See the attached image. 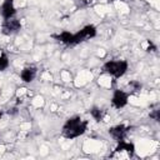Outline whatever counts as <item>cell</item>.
Here are the masks:
<instances>
[{
	"label": "cell",
	"instance_id": "obj_13",
	"mask_svg": "<svg viewBox=\"0 0 160 160\" xmlns=\"http://www.w3.org/2000/svg\"><path fill=\"white\" fill-rule=\"evenodd\" d=\"M129 88L131 89L130 90L131 92H139L140 89H141V84L139 81H130L129 82Z\"/></svg>",
	"mask_w": 160,
	"mask_h": 160
},
{
	"label": "cell",
	"instance_id": "obj_8",
	"mask_svg": "<svg viewBox=\"0 0 160 160\" xmlns=\"http://www.w3.org/2000/svg\"><path fill=\"white\" fill-rule=\"evenodd\" d=\"M36 76V68L35 66H26L21 70L20 78L24 82H31Z\"/></svg>",
	"mask_w": 160,
	"mask_h": 160
},
{
	"label": "cell",
	"instance_id": "obj_4",
	"mask_svg": "<svg viewBox=\"0 0 160 160\" xmlns=\"http://www.w3.org/2000/svg\"><path fill=\"white\" fill-rule=\"evenodd\" d=\"M128 100H129V92L118 89V90H115L114 94H112L111 104H112L114 108L121 109V108H124V106L128 104Z\"/></svg>",
	"mask_w": 160,
	"mask_h": 160
},
{
	"label": "cell",
	"instance_id": "obj_7",
	"mask_svg": "<svg viewBox=\"0 0 160 160\" xmlns=\"http://www.w3.org/2000/svg\"><path fill=\"white\" fill-rule=\"evenodd\" d=\"M128 131H129V128L125 126V125H116V126H112V128L109 129V134L118 141L124 140Z\"/></svg>",
	"mask_w": 160,
	"mask_h": 160
},
{
	"label": "cell",
	"instance_id": "obj_5",
	"mask_svg": "<svg viewBox=\"0 0 160 160\" xmlns=\"http://www.w3.org/2000/svg\"><path fill=\"white\" fill-rule=\"evenodd\" d=\"M20 29H21L20 21L18 19H14V18L6 19L5 22H4V25H2V32L4 34H8V35L14 34V32H18Z\"/></svg>",
	"mask_w": 160,
	"mask_h": 160
},
{
	"label": "cell",
	"instance_id": "obj_6",
	"mask_svg": "<svg viewBox=\"0 0 160 160\" xmlns=\"http://www.w3.org/2000/svg\"><path fill=\"white\" fill-rule=\"evenodd\" d=\"M0 11L5 20L14 18V15L16 12L15 6H14V0H4L1 4V8H0Z\"/></svg>",
	"mask_w": 160,
	"mask_h": 160
},
{
	"label": "cell",
	"instance_id": "obj_9",
	"mask_svg": "<svg viewBox=\"0 0 160 160\" xmlns=\"http://www.w3.org/2000/svg\"><path fill=\"white\" fill-rule=\"evenodd\" d=\"M115 151H116V152H126L128 155L132 156V155H134V151H135V146H134V144H131V142L120 140L119 144H118V146L115 148Z\"/></svg>",
	"mask_w": 160,
	"mask_h": 160
},
{
	"label": "cell",
	"instance_id": "obj_11",
	"mask_svg": "<svg viewBox=\"0 0 160 160\" xmlns=\"http://www.w3.org/2000/svg\"><path fill=\"white\" fill-rule=\"evenodd\" d=\"M90 114H91V116H92L96 121H101L102 118H104V111H102L100 108H96V106L90 110Z\"/></svg>",
	"mask_w": 160,
	"mask_h": 160
},
{
	"label": "cell",
	"instance_id": "obj_2",
	"mask_svg": "<svg viewBox=\"0 0 160 160\" xmlns=\"http://www.w3.org/2000/svg\"><path fill=\"white\" fill-rule=\"evenodd\" d=\"M128 70V62L125 60H110L104 64V71L112 78H121Z\"/></svg>",
	"mask_w": 160,
	"mask_h": 160
},
{
	"label": "cell",
	"instance_id": "obj_10",
	"mask_svg": "<svg viewBox=\"0 0 160 160\" xmlns=\"http://www.w3.org/2000/svg\"><path fill=\"white\" fill-rule=\"evenodd\" d=\"M56 39H58L60 42L65 44V45H74V34H71V32H69V31H62V32H60V34L56 36Z\"/></svg>",
	"mask_w": 160,
	"mask_h": 160
},
{
	"label": "cell",
	"instance_id": "obj_1",
	"mask_svg": "<svg viewBox=\"0 0 160 160\" xmlns=\"http://www.w3.org/2000/svg\"><path fill=\"white\" fill-rule=\"evenodd\" d=\"M88 128V122L82 120L80 116H72L66 120L62 126V135L66 139H74L85 132Z\"/></svg>",
	"mask_w": 160,
	"mask_h": 160
},
{
	"label": "cell",
	"instance_id": "obj_12",
	"mask_svg": "<svg viewBox=\"0 0 160 160\" xmlns=\"http://www.w3.org/2000/svg\"><path fill=\"white\" fill-rule=\"evenodd\" d=\"M9 66V59H8V55L0 50V71L5 70L6 68Z\"/></svg>",
	"mask_w": 160,
	"mask_h": 160
},
{
	"label": "cell",
	"instance_id": "obj_3",
	"mask_svg": "<svg viewBox=\"0 0 160 160\" xmlns=\"http://www.w3.org/2000/svg\"><path fill=\"white\" fill-rule=\"evenodd\" d=\"M96 35V29L92 25H86L85 28H82L80 31H78L76 34H74V45L80 44L82 41H86L91 38H94Z\"/></svg>",
	"mask_w": 160,
	"mask_h": 160
}]
</instances>
